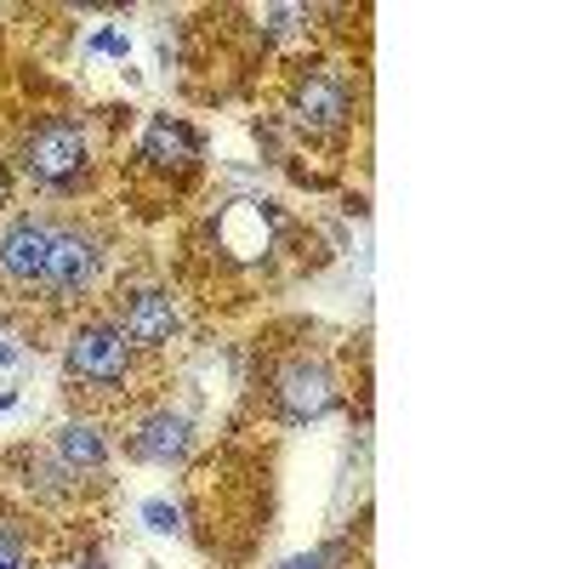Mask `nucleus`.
I'll use <instances>...</instances> for the list:
<instances>
[{
  "label": "nucleus",
  "mask_w": 569,
  "mask_h": 569,
  "mask_svg": "<svg viewBox=\"0 0 569 569\" xmlns=\"http://www.w3.org/2000/svg\"><path fill=\"white\" fill-rule=\"evenodd\" d=\"M91 160V137L80 120L58 114V120H40L29 137H23V171L40 182V188H69Z\"/></svg>",
  "instance_id": "nucleus-1"
},
{
  "label": "nucleus",
  "mask_w": 569,
  "mask_h": 569,
  "mask_svg": "<svg viewBox=\"0 0 569 569\" xmlns=\"http://www.w3.org/2000/svg\"><path fill=\"white\" fill-rule=\"evenodd\" d=\"M63 370L86 388H120L126 370H131V348L114 325H80L69 337V353H63Z\"/></svg>",
  "instance_id": "nucleus-2"
},
{
  "label": "nucleus",
  "mask_w": 569,
  "mask_h": 569,
  "mask_svg": "<svg viewBox=\"0 0 569 569\" xmlns=\"http://www.w3.org/2000/svg\"><path fill=\"white\" fill-rule=\"evenodd\" d=\"M337 399H342V388H337V376H330L325 359H291L273 382V405L284 421H319L337 410Z\"/></svg>",
  "instance_id": "nucleus-3"
},
{
  "label": "nucleus",
  "mask_w": 569,
  "mask_h": 569,
  "mask_svg": "<svg viewBox=\"0 0 569 569\" xmlns=\"http://www.w3.org/2000/svg\"><path fill=\"white\" fill-rule=\"evenodd\" d=\"M52 222L46 217H12L7 228H0V279L23 284V291H34V284L46 279V257H52Z\"/></svg>",
  "instance_id": "nucleus-4"
},
{
  "label": "nucleus",
  "mask_w": 569,
  "mask_h": 569,
  "mask_svg": "<svg viewBox=\"0 0 569 569\" xmlns=\"http://www.w3.org/2000/svg\"><path fill=\"white\" fill-rule=\"evenodd\" d=\"M98 279V240L80 228H58L52 233V257H46V279H40V291L63 302L74 291H86V284Z\"/></svg>",
  "instance_id": "nucleus-5"
},
{
  "label": "nucleus",
  "mask_w": 569,
  "mask_h": 569,
  "mask_svg": "<svg viewBox=\"0 0 569 569\" xmlns=\"http://www.w3.org/2000/svg\"><path fill=\"white\" fill-rule=\"evenodd\" d=\"M291 114H297V126H302L308 137H325V131H337V126L353 114V91H348L342 74L319 69V74H308V80L297 86Z\"/></svg>",
  "instance_id": "nucleus-6"
},
{
  "label": "nucleus",
  "mask_w": 569,
  "mask_h": 569,
  "mask_svg": "<svg viewBox=\"0 0 569 569\" xmlns=\"http://www.w3.org/2000/svg\"><path fill=\"white\" fill-rule=\"evenodd\" d=\"M120 337H126V348L137 342V348H166L171 337H177V308H171V297L166 291H137L126 308H120Z\"/></svg>",
  "instance_id": "nucleus-7"
},
{
  "label": "nucleus",
  "mask_w": 569,
  "mask_h": 569,
  "mask_svg": "<svg viewBox=\"0 0 569 569\" xmlns=\"http://www.w3.org/2000/svg\"><path fill=\"white\" fill-rule=\"evenodd\" d=\"M188 445H194V421H188L182 410H154L149 421L137 427L131 456L154 461V467H171V461H182V456H188Z\"/></svg>",
  "instance_id": "nucleus-8"
},
{
  "label": "nucleus",
  "mask_w": 569,
  "mask_h": 569,
  "mask_svg": "<svg viewBox=\"0 0 569 569\" xmlns=\"http://www.w3.org/2000/svg\"><path fill=\"white\" fill-rule=\"evenodd\" d=\"M142 160L171 171V166H194L200 160V131L182 126V120H154L142 131Z\"/></svg>",
  "instance_id": "nucleus-9"
},
{
  "label": "nucleus",
  "mask_w": 569,
  "mask_h": 569,
  "mask_svg": "<svg viewBox=\"0 0 569 569\" xmlns=\"http://www.w3.org/2000/svg\"><path fill=\"white\" fill-rule=\"evenodd\" d=\"M58 456H63L69 472H98L109 461V445L98 439V427H91V421H69L58 433Z\"/></svg>",
  "instance_id": "nucleus-10"
},
{
  "label": "nucleus",
  "mask_w": 569,
  "mask_h": 569,
  "mask_svg": "<svg viewBox=\"0 0 569 569\" xmlns=\"http://www.w3.org/2000/svg\"><path fill=\"white\" fill-rule=\"evenodd\" d=\"M137 518H142L154 536H171V541L182 536V512H177V501H166V496H149V501L137 507Z\"/></svg>",
  "instance_id": "nucleus-11"
},
{
  "label": "nucleus",
  "mask_w": 569,
  "mask_h": 569,
  "mask_svg": "<svg viewBox=\"0 0 569 569\" xmlns=\"http://www.w3.org/2000/svg\"><path fill=\"white\" fill-rule=\"evenodd\" d=\"M0 569H29V547H23V536L7 530V525H0Z\"/></svg>",
  "instance_id": "nucleus-12"
},
{
  "label": "nucleus",
  "mask_w": 569,
  "mask_h": 569,
  "mask_svg": "<svg viewBox=\"0 0 569 569\" xmlns=\"http://www.w3.org/2000/svg\"><path fill=\"white\" fill-rule=\"evenodd\" d=\"M91 52H109V58H126L131 52V40L120 29H103V34H91Z\"/></svg>",
  "instance_id": "nucleus-13"
},
{
  "label": "nucleus",
  "mask_w": 569,
  "mask_h": 569,
  "mask_svg": "<svg viewBox=\"0 0 569 569\" xmlns=\"http://www.w3.org/2000/svg\"><path fill=\"white\" fill-rule=\"evenodd\" d=\"M279 569H325V552H302V558H284Z\"/></svg>",
  "instance_id": "nucleus-14"
},
{
  "label": "nucleus",
  "mask_w": 569,
  "mask_h": 569,
  "mask_svg": "<svg viewBox=\"0 0 569 569\" xmlns=\"http://www.w3.org/2000/svg\"><path fill=\"white\" fill-rule=\"evenodd\" d=\"M12 206V171H7V160H0V211Z\"/></svg>",
  "instance_id": "nucleus-15"
},
{
  "label": "nucleus",
  "mask_w": 569,
  "mask_h": 569,
  "mask_svg": "<svg viewBox=\"0 0 569 569\" xmlns=\"http://www.w3.org/2000/svg\"><path fill=\"white\" fill-rule=\"evenodd\" d=\"M0 365H18V348H7V342H0Z\"/></svg>",
  "instance_id": "nucleus-16"
},
{
  "label": "nucleus",
  "mask_w": 569,
  "mask_h": 569,
  "mask_svg": "<svg viewBox=\"0 0 569 569\" xmlns=\"http://www.w3.org/2000/svg\"><path fill=\"white\" fill-rule=\"evenodd\" d=\"M0 410H12V393H0Z\"/></svg>",
  "instance_id": "nucleus-17"
},
{
  "label": "nucleus",
  "mask_w": 569,
  "mask_h": 569,
  "mask_svg": "<svg viewBox=\"0 0 569 569\" xmlns=\"http://www.w3.org/2000/svg\"><path fill=\"white\" fill-rule=\"evenodd\" d=\"M69 569H103V563H69Z\"/></svg>",
  "instance_id": "nucleus-18"
}]
</instances>
